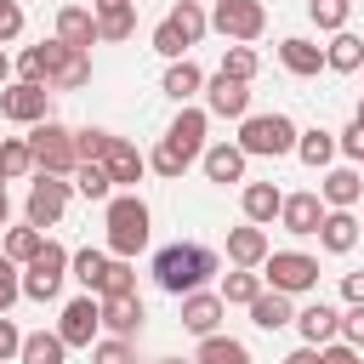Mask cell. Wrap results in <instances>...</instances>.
Masks as SVG:
<instances>
[{"label":"cell","instance_id":"obj_46","mask_svg":"<svg viewBox=\"0 0 364 364\" xmlns=\"http://www.w3.org/2000/svg\"><path fill=\"white\" fill-rule=\"evenodd\" d=\"M102 148H108V131H74V154L80 159H102Z\"/></svg>","mask_w":364,"mask_h":364},{"label":"cell","instance_id":"obj_16","mask_svg":"<svg viewBox=\"0 0 364 364\" xmlns=\"http://www.w3.org/2000/svg\"><path fill=\"white\" fill-rule=\"evenodd\" d=\"M279 222H284V233L307 239V233H318V222H324V199H318V193H284Z\"/></svg>","mask_w":364,"mask_h":364},{"label":"cell","instance_id":"obj_59","mask_svg":"<svg viewBox=\"0 0 364 364\" xmlns=\"http://www.w3.org/2000/svg\"><path fill=\"white\" fill-rule=\"evenodd\" d=\"M131 6H142V0H131Z\"/></svg>","mask_w":364,"mask_h":364},{"label":"cell","instance_id":"obj_19","mask_svg":"<svg viewBox=\"0 0 364 364\" xmlns=\"http://www.w3.org/2000/svg\"><path fill=\"white\" fill-rule=\"evenodd\" d=\"M290 324L301 330V341H307V347H324V341H336V330H341V313H336L330 301H313V307H301Z\"/></svg>","mask_w":364,"mask_h":364},{"label":"cell","instance_id":"obj_2","mask_svg":"<svg viewBox=\"0 0 364 364\" xmlns=\"http://www.w3.org/2000/svg\"><path fill=\"white\" fill-rule=\"evenodd\" d=\"M210 273H216V250H205V245H165V250L154 256V279H159L165 296H188V290H199Z\"/></svg>","mask_w":364,"mask_h":364},{"label":"cell","instance_id":"obj_17","mask_svg":"<svg viewBox=\"0 0 364 364\" xmlns=\"http://www.w3.org/2000/svg\"><path fill=\"white\" fill-rule=\"evenodd\" d=\"M97 17V40H131L136 34V6L131 0H91Z\"/></svg>","mask_w":364,"mask_h":364},{"label":"cell","instance_id":"obj_55","mask_svg":"<svg viewBox=\"0 0 364 364\" xmlns=\"http://www.w3.org/2000/svg\"><path fill=\"white\" fill-rule=\"evenodd\" d=\"M6 210H11V205H6V193H0V228H6Z\"/></svg>","mask_w":364,"mask_h":364},{"label":"cell","instance_id":"obj_3","mask_svg":"<svg viewBox=\"0 0 364 364\" xmlns=\"http://www.w3.org/2000/svg\"><path fill=\"white\" fill-rule=\"evenodd\" d=\"M142 245H148V205L136 193H114L108 199V250L131 262Z\"/></svg>","mask_w":364,"mask_h":364},{"label":"cell","instance_id":"obj_41","mask_svg":"<svg viewBox=\"0 0 364 364\" xmlns=\"http://www.w3.org/2000/svg\"><path fill=\"white\" fill-rule=\"evenodd\" d=\"M91 364H136L131 336H108V341H97V347H91Z\"/></svg>","mask_w":364,"mask_h":364},{"label":"cell","instance_id":"obj_44","mask_svg":"<svg viewBox=\"0 0 364 364\" xmlns=\"http://www.w3.org/2000/svg\"><path fill=\"white\" fill-rule=\"evenodd\" d=\"M154 51H159V57H171V63H176V57H188V40H182V28H176L171 17L154 28Z\"/></svg>","mask_w":364,"mask_h":364},{"label":"cell","instance_id":"obj_20","mask_svg":"<svg viewBox=\"0 0 364 364\" xmlns=\"http://www.w3.org/2000/svg\"><path fill=\"white\" fill-rule=\"evenodd\" d=\"M267 250H273V245H267V233H262L256 222H245V228L228 233V262H233V267H262Z\"/></svg>","mask_w":364,"mask_h":364},{"label":"cell","instance_id":"obj_30","mask_svg":"<svg viewBox=\"0 0 364 364\" xmlns=\"http://www.w3.org/2000/svg\"><path fill=\"white\" fill-rule=\"evenodd\" d=\"M193 364H250V347L233 341V336H199Z\"/></svg>","mask_w":364,"mask_h":364},{"label":"cell","instance_id":"obj_34","mask_svg":"<svg viewBox=\"0 0 364 364\" xmlns=\"http://www.w3.org/2000/svg\"><path fill=\"white\" fill-rule=\"evenodd\" d=\"M74 188H80L85 199H102V205L114 199V182H108L102 159H80V165H74Z\"/></svg>","mask_w":364,"mask_h":364},{"label":"cell","instance_id":"obj_7","mask_svg":"<svg viewBox=\"0 0 364 364\" xmlns=\"http://www.w3.org/2000/svg\"><path fill=\"white\" fill-rule=\"evenodd\" d=\"M210 28H216L222 40H233V46H250V40H262V28H267V6H262V0H216Z\"/></svg>","mask_w":364,"mask_h":364},{"label":"cell","instance_id":"obj_11","mask_svg":"<svg viewBox=\"0 0 364 364\" xmlns=\"http://www.w3.org/2000/svg\"><path fill=\"white\" fill-rule=\"evenodd\" d=\"M97 330H102V307H97V296H74V301L63 307V318H57L63 347H91Z\"/></svg>","mask_w":364,"mask_h":364},{"label":"cell","instance_id":"obj_1","mask_svg":"<svg viewBox=\"0 0 364 364\" xmlns=\"http://www.w3.org/2000/svg\"><path fill=\"white\" fill-rule=\"evenodd\" d=\"M17 74L34 80V85H46V91H80L91 80V51L63 46V40H40V46H28L17 57Z\"/></svg>","mask_w":364,"mask_h":364},{"label":"cell","instance_id":"obj_45","mask_svg":"<svg viewBox=\"0 0 364 364\" xmlns=\"http://www.w3.org/2000/svg\"><path fill=\"white\" fill-rule=\"evenodd\" d=\"M17 296H23V279H17V267H11V256L0 250V313H6V307H11Z\"/></svg>","mask_w":364,"mask_h":364},{"label":"cell","instance_id":"obj_57","mask_svg":"<svg viewBox=\"0 0 364 364\" xmlns=\"http://www.w3.org/2000/svg\"><path fill=\"white\" fill-rule=\"evenodd\" d=\"M165 364H182V358H165ZM188 364H193V358H188Z\"/></svg>","mask_w":364,"mask_h":364},{"label":"cell","instance_id":"obj_14","mask_svg":"<svg viewBox=\"0 0 364 364\" xmlns=\"http://www.w3.org/2000/svg\"><path fill=\"white\" fill-rule=\"evenodd\" d=\"M222 313H228V301L216 290H188L182 296V330H193V336H216Z\"/></svg>","mask_w":364,"mask_h":364},{"label":"cell","instance_id":"obj_25","mask_svg":"<svg viewBox=\"0 0 364 364\" xmlns=\"http://www.w3.org/2000/svg\"><path fill=\"white\" fill-rule=\"evenodd\" d=\"M245 148L239 142H216V148H205V176L210 182H245Z\"/></svg>","mask_w":364,"mask_h":364},{"label":"cell","instance_id":"obj_26","mask_svg":"<svg viewBox=\"0 0 364 364\" xmlns=\"http://www.w3.org/2000/svg\"><path fill=\"white\" fill-rule=\"evenodd\" d=\"M239 205H245V222H256V228H267V222L279 216V205H284V193H279L273 182H245V193H239Z\"/></svg>","mask_w":364,"mask_h":364},{"label":"cell","instance_id":"obj_10","mask_svg":"<svg viewBox=\"0 0 364 364\" xmlns=\"http://www.w3.org/2000/svg\"><path fill=\"white\" fill-rule=\"evenodd\" d=\"M63 210H68V182L51 176V171H40L34 188H28V222H34V228H57Z\"/></svg>","mask_w":364,"mask_h":364},{"label":"cell","instance_id":"obj_33","mask_svg":"<svg viewBox=\"0 0 364 364\" xmlns=\"http://www.w3.org/2000/svg\"><path fill=\"white\" fill-rule=\"evenodd\" d=\"M63 353H68V347H63V336H57V330H51V336H46V330H34V336H23V347H17V358H23V364H63Z\"/></svg>","mask_w":364,"mask_h":364},{"label":"cell","instance_id":"obj_36","mask_svg":"<svg viewBox=\"0 0 364 364\" xmlns=\"http://www.w3.org/2000/svg\"><path fill=\"white\" fill-rule=\"evenodd\" d=\"M171 23L182 28V40H188V46H199V40H205V28H210V17H205V6H199V0H182V6L171 11Z\"/></svg>","mask_w":364,"mask_h":364},{"label":"cell","instance_id":"obj_52","mask_svg":"<svg viewBox=\"0 0 364 364\" xmlns=\"http://www.w3.org/2000/svg\"><path fill=\"white\" fill-rule=\"evenodd\" d=\"M341 296H347V301H364V273H347V279H341Z\"/></svg>","mask_w":364,"mask_h":364},{"label":"cell","instance_id":"obj_22","mask_svg":"<svg viewBox=\"0 0 364 364\" xmlns=\"http://www.w3.org/2000/svg\"><path fill=\"white\" fill-rule=\"evenodd\" d=\"M358 233H364V228H358L353 210H324V222H318V245L336 250V256H347V250L358 245Z\"/></svg>","mask_w":364,"mask_h":364},{"label":"cell","instance_id":"obj_32","mask_svg":"<svg viewBox=\"0 0 364 364\" xmlns=\"http://www.w3.org/2000/svg\"><path fill=\"white\" fill-rule=\"evenodd\" d=\"M358 63H364V40H358V34H341V28H336V40L324 46V68H336V74H353Z\"/></svg>","mask_w":364,"mask_h":364},{"label":"cell","instance_id":"obj_58","mask_svg":"<svg viewBox=\"0 0 364 364\" xmlns=\"http://www.w3.org/2000/svg\"><path fill=\"white\" fill-rule=\"evenodd\" d=\"M0 193H6V176H0Z\"/></svg>","mask_w":364,"mask_h":364},{"label":"cell","instance_id":"obj_24","mask_svg":"<svg viewBox=\"0 0 364 364\" xmlns=\"http://www.w3.org/2000/svg\"><path fill=\"white\" fill-rule=\"evenodd\" d=\"M279 63L296 74V80H313L318 68H324V46H313V40H301V34H290L284 46H279Z\"/></svg>","mask_w":364,"mask_h":364},{"label":"cell","instance_id":"obj_5","mask_svg":"<svg viewBox=\"0 0 364 364\" xmlns=\"http://www.w3.org/2000/svg\"><path fill=\"white\" fill-rule=\"evenodd\" d=\"M28 154H34V165L51 171V176H74V165H80V154H74V131L57 125V119H40V125L28 131Z\"/></svg>","mask_w":364,"mask_h":364},{"label":"cell","instance_id":"obj_21","mask_svg":"<svg viewBox=\"0 0 364 364\" xmlns=\"http://www.w3.org/2000/svg\"><path fill=\"white\" fill-rule=\"evenodd\" d=\"M330 210H353L358 199H364V176L353 171V165H336L330 176H324V193H318Z\"/></svg>","mask_w":364,"mask_h":364},{"label":"cell","instance_id":"obj_49","mask_svg":"<svg viewBox=\"0 0 364 364\" xmlns=\"http://www.w3.org/2000/svg\"><path fill=\"white\" fill-rule=\"evenodd\" d=\"M336 148H341V154H347V159H364V125H358V119H353V125H347V131H341V136H336Z\"/></svg>","mask_w":364,"mask_h":364},{"label":"cell","instance_id":"obj_27","mask_svg":"<svg viewBox=\"0 0 364 364\" xmlns=\"http://www.w3.org/2000/svg\"><path fill=\"white\" fill-rule=\"evenodd\" d=\"M290 318H296V313H290V296H284V290H262V296L250 301V324H256V330H284Z\"/></svg>","mask_w":364,"mask_h":364},{"label":"cell","instance_id":"obj_42","mask_svg":"<svg viewBox=\"0 0 364 364\" xmlns=\"http://www.w3.org/2000/svg\"><path fill=\"white\" fill-rule=\"evenodd\" d=\"M148 165H154V171H159V176H171V182H176V176H182V171H188V165H193V159H188V154H182V148H171V142H159V148H154V154H148Z\"/></svg>","mask_w":364,"mask_h":364},{"label":"cell","instance_id":"obj_12","mask_svg":"<svg viewBox=\"0 0 364 364\" xmlns=\"http://www.w3.org/2000/svg\"><path fill=\"white\" fill-rule=\"evenodd\" d=\"M205 108L222 114V119H245V114H250V85H245V80H228V74L216 68L210 85H205Z\"/></svg>","mask_w":364,"mask_h":364},{"label":"cell","instance_id":"obj_53","mask_svg":"<svg viewBox=\"0 0 364 364\" xmlns=\"http://www.w3.org/2000/svg\"><path fill=\"white\" fill-rule=\"evenodd\" d=\"M284 364H324V358H318V347H307V341H301V347H296Z\"/></svg>","mask_w":364,"mask_h":364},{"label":"cell","instance_id":"obj_47","mask_svg":"<svg viewBox=\"0 0 364 364\" xmlns=\"http://www.w3.org/2000/svg\"><path fill=\"white\" fill-rule=\"evenodd\" d=\"M341 341L364 347V301H353V313H341Z\"/></svg>","mask_w":364,"mask_h":364},{"label":"cell","instance_id":"obj_56","mask_svg":"<svg viewBox=\"0 0 364 364\" xmlns=\"http://www.w3.org/2000/svg\"><path fill=\"white\" fill-rule=\"evenodd\" d=\"M353 119H358V125H364V97H358V114H353Z\"/></svg>","mask_w":364,"mask_h":364},{"label":"cell","instance_id":"obj_48","mask_svg":"<svg viewBox=\"0 0 364 364\" xmlns=\"http://www.w3.org/2000/svg\"><path fill=\"white\" fill-rule=\"evenodd\" d=\"M17 34H23V6L17 0H0V46L17 40Z\"/></svg>","mask_w":364,"mask_h":364},{"label":"cell","instance_id":"obj_51","mask_svg":"<svg viewBox=\"0 0 364 364\" xmlns=\"http://www.w3.org/2000/svg\"><path fill=\"white\" fill-rule=\"evenodd\" d=\"M17 347H23V336H17V324L0 313V364H6V358H17Z\"/></svg>","mask_w":364,"mask_h":364},{"label":"cell","instance_id":"obj_18","mask_svg":"<svg viewBox=\"0 0 364 364\" xmlns=\"http://www.w3.org/2000/svg\"><path fill=\"white\" fill-rule=\"evenodd\" d=\"M205 125H210V114H205V108H188V102H182V114L171 119L165 142H171V148H182V154L193 159V154H205Z\"/></svg>","mask_w":364,"mask_h":364},{"label":"cell","instance_id":"obj_40","mask_svg":"<svg viewBox=\"0 0 364 364\" xmlns=\"http://www.w3.org/2000/svg\"><path fill=\"white\" fill-rule=\"evenodd\" d=\"M222 74L250 85V80H256V51H250V46H228V51H222Z\"/></svg>","mask_w":364,"mask_h":364},{"label":"cell","instance_id":"obj_35","mask_svg":"<svg viewBox=\"0 0 364 364\" xmlns=\"http://www.w3.org/2000/svg\"><path fill=\"white\" fill-rule=\"evenodd\" d=\"M23 171H34V154H28V136H0V176L11 182V176H23Z\"/></svg>","mask_w":364,"mask_h":364},{"label":"cell","instance_id":"obj_4","mask_svg":"<svg viewBox=\"0 0 364 364\" xmlns=\"http://www.w3.org/2000/svg\"><path fill=\"white\" fill-rule=\"evenodd\" d=\"M239 148H245V154H267V159L296 154V119H290V114H245Z\"/></svg>","mask_w":364,"mask_h":364},{"label":"cell","instance_id":"obj_15","mask_svg":"<svg viewBox=\"0 0 364 364\" xmlns=\"http://www.w3.org/2000/svg\"><path fill=\"white\" fill-rule=\"evenodd\" d=\"M102 171H108V182H114V188H131V182H142L148 159H142L125 136H108V148H102Z\"/></svg>","mask_w":364,"mask_h":364},{"label":"cell","instance_id":"obj_43","mask_svg":"<svg viewBox=\"0 0 364 364\" xmlns=\"http://www.w3.org/2000/svg\"><path fill=\"white\" fill-rule=\"evenodd\" d=\"M68 267H74V279H80L85 290H97V279H102L108 256H102V250H80V256H68Z\"/></svg>","mask_w":364,"mask_h":364},{"label":"cell","instance_id":"obj_38","mask_svg":"<svg viewBox=\"0 0 364 364\" xmlns=\"http://www.w3.org/2000/svg\"><path fill=\"white\" fill-rule=\"evenodd\" d=\"M119 290H136V273H131L125 256H108V267H102V279H97V296H119Z\"/></svg>","mask_w":364,"mask_h":364},{"label":"cell","instance_id":"obj_31","mask_svg":"<svg viewBox=\"0 0 364 364\" xmlns=\"http://www.w3.org/2000/svg\"><path fill=\"white\" fill-rule=\"evenodd\" d=\"M193 91H205V74H199V63H188V57H176V63L165 68V97H176V102H188Z\"/></svg>","mask_w":364,"mask_h":364},{"label":"cell","instance_id":"obj_50","mask_svg":"<svg viewBox=\"0 0 364 364\" xmlns=\"http://www.w3.org/2000/svg\"><path fill=\"white\" fill-rule=\"evenodd\" d=\"M318 358H324V364H364V358H358V347H347V341H324V347H318Z\"/></svg>","mask_w":364,"mask_h":364},{"label":"cell","instance_id":"obj_29","mask_svg":"<svg viewBox=\"0 0 364 364\" xmlns=\"http://www.w3.org/2000/svg\"><path fill=\"white\" fill-rule=\"evenodd\" d=\"M262 290H267V284H262V273H256V267H233V273L222 279V290H216V296H222L228 307H250Z\"/></svg>","mask_w":364,"mask_h":364},{"label":"cell","instance_id":"obj_9","mask_svg":"<svg viewBox=\"0 0 364 364\" xmlns=\"http://www.w3.org/2000/svg\"><path fill=\"white\" fill-rule=\"evenodd\" d=\"M0 114L17 119V125H40L51 119V91L34 85V80H17V85H0Z\"/></svg>","mask_w":364,"mask_h":364},{"label":"cell","instance_id":"obj_54","mask_svg":"<svg viewBox=\"0 0 364 364\" xmlns=\"http://www.w3.org/2000/svg\"><path fill=\"white\" fill-rule=\"evenodd\" d=\"M6 80H11V57L0 51V85H6Z\"/></svg>","mask_w":364,"mask_h":364},{"label":"cell","instance_id":"obj_8","mask_svg":"<svg viewBox=\"0 0 364 364\" xmlns=\"http://www.w3.org/2000/svg\"><path fill=\"white\" fill-rule=\"evenodd\" d=\"M23 267H28V273H23V296H28V301H51V296L63 290V273H68V250L46 239V245L34 250V262H23Z\"/></svg>","mask_w":364,"mask_h":364},{"label":"cell","instance_id":"obj_28","mask_svg":"<svg viewBox=\"0 0 364 364\" xmlns=\"http://www.w3.org/2000/svg\"><path fill=\"white\" fill-rule=\"evenodd\" d=\"M296 159L301 165H330L336 159V131H324V125H313V131H296Z\"/></svg>","mask_w":364,"mask_h":364},{"label":"cell","instance_id":"obj_39","mask_svg":"<svg viewBox=\"0 0 364 364\" xmlns=\"http://www.w3.org/2000/svg\"><path fill=\"white\" fill-rule=\"evenodd\" d=\"M347 11H353V0H307V17L318 23V28H347Z\"/></svg>","mask_w":364,"mask_h":364},{"label":"cell","instance_id":"obj_6","mask_svg":"<svg viewBox=\"0 0 364 364\" xmlns=\"http://www.w3.org/2000/svg\"><path fill=\"white\" fill-rule=\"evenodd\" d=\"M262 267H267L262 284L267 290H284V296H301V290L318 284V256H307V250H267Z\"/></svg>","mask_w":364,"mask_h":364},{"label":"cell","instance_id":"obj_23","mask_svg":"<svg viewBox=\"0 0 364 364\" xmlns=\"http://www.w3.org/2000/svg\"><path fill=\"white\" fill-rule=\"evenodd\" d=\"M57 40L91 51V46H97V17H91L85 6H63V11H57Z\"/></svg>","mask_w":364,"mask_h":364},{"label":"cell","instance_id":"obj_37","mask_svg":"<svg viewBox=\"0 0 364 364\" xmlns=\"http://www.w3.org/2000/svg\"><path fill=\"white\" fill-rule=\"evenodd\" d=\"M46 245V233L34 228V222H23V228H6V256L11 262H34V250Z\"/></svg>","mask_w":364,"mask_h":364},{"label":"cell","instance_id":"obj_13","mask_svg":"<svg viewBox=\"0 0 364 364\" xmlns=\"http://www.w3.org/2000/svg\"><path fill=\"white\" fill-rule=\"evenodd\" d=\"M97 307H102V324H108V336H136L142 330V296L136 290H119V296H97Z\"/></svg>","mask_w":364,"mask_h":364}]
</instances>
